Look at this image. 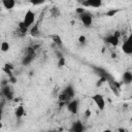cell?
I'll return each mask as SVG.
<instances>
[{"label":"cell","mask_w":132,"mask_h":132,"mask_svg":"<svg viewBox=\"0 0 132 132\" xmlns=\"http://www.w3.org/2000/svg\"><path fill=\"white\" fill-rule=\"evenodd\" d=\"M117 12H118V10H117V9H112V10L107 11V13H106V14H107L108 16H112V15H113V14H116Z\"/></svg>","instance_id":"21"},{"label":"cell","mask_w":132,"mask_h":132,"mask_svg":"<svg viewBox=\"0 0 132 132\" xmlns=\"http://www.w3.org/2000/svg\"><path fill=\"white\" fill-rule=\"evenodd\" d=\"M131 99H132V94H131Z\"/></svg>","instance_id":"22"},{"label":"cell","mask_w":132,"mask_h":132,"mask_svg":"<svg viewBox=\"0 0 132 132\" xmlns=\"http://www.w3.org/2000/svg\"><path fill=\"white\" fill-rule=\"evenodd\" d=\"M85 129H86V128H85L84 124H82L80 121H75V122H73L72 125H71V128H70V130L73 131V132H82Z\"/></svg>","instance_id":"9"},{"label":"cell","mask_w":132,"mask_h":132,"mask_svg":"<svg viewBox=\"0 0 132 132\" xmlns=\"http://www.w3.org/2000/svg\"><path fill=\"white\" fill-rule=\"evenodd\" d=\"M52 39H53V41L57 44V45H62V39H61V37L58 35V34H54L53 36H52Z\"/></svg>","instance_id":"16"},{"label":"cell","mask_w":132,"mask_h":132,"mask_svg":"<svg viewBox=\"0 0 132 132\" xmlns=\"http://www.w3.org/2000/svg\"><path fill=\"white\" fill-rule=\"evenodd\" d=\"M86 41H87V38H86V36H84V35H80V36L78 37V42H79L80 44H85V43H86Z\"/></svg>","instance_id":"19"},{"label":"cell","mask_w":132,"mask_h":132,"mask_svg":"<svg viewBox=\"0 0 132 132\" xmlns=\"http://www.w3.org/2000/svg\"><path fill=\"white\" fill-rule=\"evenodd\" d=\"M75 11H76V13L79 15V14L84 13V12L86 11V9H85V8H82V7H78V8H76V10H75Z\"/></svg>","instance_id":"20"},{"label":"cell","mask_w":132,"mask_h":132,"mask_svg":"<svg viewBox=\"0 0 132 132\" xmlns=\"http://www.w3.org/2000/svg\"><path fill=\"white\" fill-rule=\"evenodd\" d=\"M33 53H34L33 51L27 52L26 56L23 58V61H22V64H23V65H28V64H30V63L32 62V60L34 59V54H33Z\"/></svg>","instance_id":"11"},{"label":"cell","mask_w":132,"mask_h":132,"mask_svg":"<svg viewBox=\"0 0 132 132\" xmlns=\"http://www.w3.org/2000/svg\"><path fill=\"white\" fill-rule=\"evenodd\" d=\"M44 2H45V0H30V3L33 5H40Z\"/></svg>","instance_id":"18"},{"label":"cell","mask_w":132,"mask_h":132,"mask_svg":"<svg viewBox=\"0 0 132 132\" xmlns=\"http://www.w3.org/2000/svg\"><path fill=\"white\" fill-rule=\"evenodd\" d=\"M122 51L126 55H132V34H130L123 42Z\"/></svg>","instance_id":"3"},{"label":"cell","mask_w":132,"mask_h":132,"mask_svg":"<svg viewBox=\"0 0 132 132\" xmlns=\"http://www.w3.org/2000/svg\"><path fill=\"white\" fill-rule=\"evenodd\" d=\"M9 48H10V45H9V43H8L7 41H2V42H1V51H2L3 53L8 52Z\"/></svg>","instance_id":"17"},{"label":"cell","mask_w":132,"mask_h":132,"mask_svg":"<svg viewBox=\"0 0 132 132\" xmlns=\"http://www.w3.org/2000/svg\"><path fill=\"white\" fill-rule=\"evenodd\" d=\"M2 5L4 6L5 9L10 10L14 7L15 5V1L14 0H2Z\"/></svg>","instance_id":"13"},{"label":"cell","mask_w":132,"mask_h":132,"mask_svg":"<svg viewBox=\"0 0 132 132\" xmlns=\"http://www.w3.org/2000/svg\"><path fill=\"white\" fill-rule=\"evenodd\" d=\"M22 22L24 23V25L27 28H30L35 23V13L32 10H30V9L27 10L26 13H25V15H24V18H23V21Z\"/></svg>","instance_id":"2"},{"label":"cell","mask_w":132,"mask_h":132,"mask_svg":"<svg viewBox=\"0 0 132 132\" xmlns=\"http://www.w3.org/2000/svg\"><path fill=\"white\" fill-rule=\"evenodd\" d=\"M78 108H79V101L77 99H71L67 102V109L70 113L72 114H76L77 111H78Z\"/></svg>","instance_id":"4"},{"label":"cell","mask_w":132,"mask_h":132,"mask_svg":"<svg viewBox=\"0 0 132 132\" xmlns=\"http://www.w3.org/2000/svg\"><path fill=\"white\" fill-rule=\"evenodd\" d=\"M92 100L94 101V103L96 104V106L100 109L103 110L105 108V99L101 94H95L92 96Z\"/></svg>","instance_id":"5"},{"label":"cell","mask_w":132,"mask_h":132,"mask_svg":"<svg viewBox=\"0 0 132 132\" xmlns=\"http://www.w3.org/2000/svg\"><path fill=\"white\" fill-rule=\"evenodd\" d=\"M2 95H3L6 99H8V100H12V99H13V92H12L11 88H10L8 85L2 87Z\"/></svg>","instance_id":"8"},{"label":"cell","mask_w":132,"mask_h":132,"mask_svg":"<svg viewBox=\"0 0 132 132\" xmlns=\"http://www.w3.org/2000/svg\"><path fill=\"white\" fill-rule=\"evenodd\" d=\"M123 82L125 85H129L132 82V71H125L122 75Z\"/></svg>","instance_id":"12"},{"label":"cell","mask_w":132,"mask_h":132,"mask_svg":"<svg viewBox=\"0 0 132 132\" xmlns=\"http://www.w3.org/2000/svg\"><path fill=\"white\" fill-rule=\"evenodd\" d=\"M85 6L88 7H94V8H98L102 5V0H86L84 2Z\"/></svg>","instance_id":"10"},{"label":"cell","mask_w":132,"mask_h":132,"mask_svg":"<svg viewBox=\"0 0 132 132\" xmlns=\"http://www.w3.org/2000/svg\"><path fill=\"white\" fill-rule=\"evenodd\" d=\"M14 114H15V117H16L18 119L22 118V117L25 114V109H24V107H23L22 105L18 106V107L15 108V110H14Z\"/></svg>","instance_id":"15"},{"label":"cell","mask_w":132,"mask_h":132,"mask_svg":"<svg viewBox=\"0 0 132 132\" xmlns=\"http://www.w3.org/2000/svg\"><path fill=\"white\" fill-rule=\"evenodd\" d=\"M73 96H74V89H73V87H72L71 85H69V86H67V87L63 90V92L60 94L59 100L66 103V102H68L69 100H71V99L73 98Z\"/></svg>","instance_id":"1"},{"label":"cell","mask_w":132,"mask_h":132,"mask_svg":"<svg viewBox=\"0 0 132 132\" xmlns=\"http://www.w3.org/2000/svg\"><path fill=\"white\" fill-rule=\"evenodd\" d=\"M104 40H105L107 43H109V44H111V45H113V46H117V45L119 44V32L117 31V32H114V33L111 34V35L106 36Z\"/></svg>","instance_id":"7"},{"label":"cell","mask_w":132,"mask_h":132,"mask_svg":"<svg viewBox=\"0 0 132 132\" xmlns=\"http://www.w3.org/2000/svg\"><path fill=\"white\" fill-rule=\"evenodd\" d=\"M79 19L81 23L85 25V27H90L93 23V15L88 11H85L84 13L79 14Z\"/></svg>","instance_id":"6"},{"label":"cell","mask_w":132,"mask_h":132,"mask_svg":"<svg viewBox=\"0 0 132 132\" xmlns=\"http://www.w3.org/2000/svg\"><path fill=\"white\" fill-rule=\"evenodd\" d=\"M39 33H40V31H39V26H38V24L33 25V27L30 29V34H31L32 36H34V37H37V36H39Z\"/></svg>","instance_id":"14"}]
</instances>
